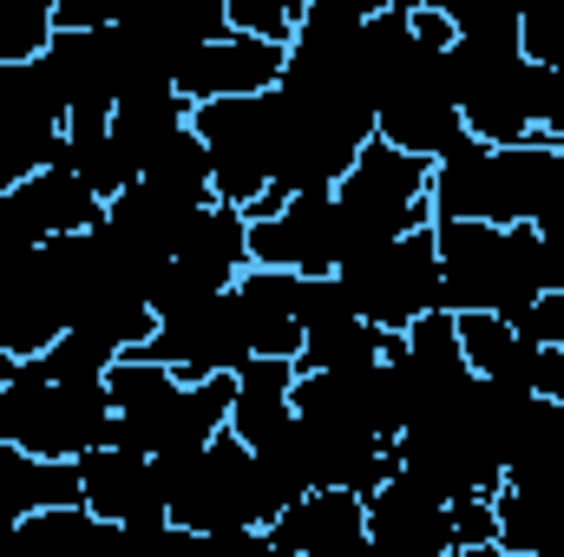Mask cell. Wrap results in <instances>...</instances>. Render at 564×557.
Masks as SVG:
<instances>
[{"label":"cell","mask_w":564,"mask_h":557,"mask_svg":"<svg viewBox=\"0 0 564 557\" xmlns=\"http://www.w3.org/2000/svg\"><path fill=\"white\" fill-rule=\"evenodd\" d=\"M512 321H519V335H525V341H539V348H564V288L532 295Z\"/></svg>","instance_id":"26"},{"label":"cell","mask_w":564,"mask_h":557,"mask_svg":"<svg viewBox=\"0 0 564 557\" xmlns=\"http://www.w3.org/2000/svg\"><path fill=\"white\" fill-rule=\"evenodd\" d=\"M33 361H40L46 374H59V381H106V368L119 361V348H112L106 335H93V328H59V341L40 348Z\"/></svg>","instance_id":"23"},{"label":"cell","mask_w":564,"mask_h":557,"mask_svg":"<svg viewBox=\"0 0 564 557\" xmlns=\"http://www.w3.org/2000/svg\"><path fill=\"white\" fill-rule=\"evenodd\" d=\"M289 66V46L263 40V33H217V40H197L184 59H177V92L197 106V99H250V92H270Z\"/></svg>","instance_id":"13"},{"label":"cell","mask_w":564,"mask_h":557,"mask_svg":"<svg viewBox=\"0 0 564 557\" xmlns=\"http://www.w3.org/2000/svg\"><path fill=\"white\" fill-rule=\"evenodd\" d=\"M73 466H79L86 505H93L119 538H158V532H171V512H164L158 459H151V452L126 446V439H106V446L79 452Z\"/></svg>","instance_id":"9"},{"label":"cell","mask_w":564,"mask_h":557,"mask_svg":"<svg viewBox=\"0 0 564 557\" xmlns=\"http://www.w3.org/2000/svg\"><path fill=\"white\" fill-rule=\"evenodd\" d=\"M335 210H341V263L401 230H421V223H433V157H414L375 132L341 171Z\"/></svg>","instance_id":"4"},{"label":"cell","mask_w":564,"mask_h":557,"mask_svg":"<svg viewBox=\"0 0 564 557\" xmlns=\"http://www.w3.org/2000/svg\"><path fill=\"white\" fill-rule=\"evenodd\" d=\"M295 7H308V0H295Z\"/></svg>","instance_id":"31"},{"label":"cell","mask_w":564,"mask_h":557,"mask_svg":"<svg viewBox=\"0 0 564 557\" xmlns=\"http://www.w3.org/2000/svg\"><path fill=\"white\" fill-rule=\"evenodd\" d=\"M381 7H394V0H308L302 13H308V20H335V26H361V20H375Z\"/></svg>","instance_id":"27"},{"label":"cell","mask_w":564,"mask_h":557,"mask_svg":"<svg viewBox=\"0 0 564 557\" xmlns=\"http://www.w3.org/2000/svg\"><path fill=\"white\" fill-rule=\"evenodd\" d=\"M263 545L282 557H368V499L348 485H308L263 525Z\"/></svg>","instance_id":"11"},{"label":"cell","mask_w":564,"mask_h":557,"mask_svg":"<svg viewBox=\"0 0 564 557\" xmlns=\"http://www.w3.org/2000/svg\"><path fill=\"white\" fill-rule=\"evenodd\" d=\"M440 250V308H492L519 315L532 295L564 288V243H552L539 223H479V217H433Z\"/></svg>","instance_id":"1"},{"label":"cell","mask_w":564,"mask_h":557,"mask_svg":"<svg viewBox=\"0 0 564 557\" xmlns=\"http://www.w3.org/2000/svg\"><path fill=\"white\" fill-rule=\"evenodd\" d=\"M106 394H112V439L139 446V452H184V446H204L217 426H230V394H237V374H204V381H184L177 368L164 361H144V354H119L106 368Z\"/></svg>","instance_id":"3"},{"label":"cell","mask_w":564,"mask_h":557,"mask_svg":"<svg viewBox=\"0 0 564 557\" xmlns=\"http://www.w3.org/2000/svg\"><path fill=\"white\" fill-rule=\"evenodd\" d=\"M191 132L210 151V190L217 204H257L270 190V106L263 92L250 99H197Z\"/></svg>","instance_id":"7"},{"label":"cell","mask_w":564,"mask_h":557,"mask_svg":"<svg viewBox=\"0 0 564 557\" xmlns=\"http://www.w3.org/2000/svg\"><path fill=\"white\" fill-rule=\"evenodd\" d=\"M20 361H26V354H7V348H0V387H7L13 374H20Z\"/></svg>","instance_id":"30"},{"label":"cell","mask_w":564,"mask_h":557,"mask_svg":"<svg viewBox=\"0 0 564 557\" xmlns=\"http://www.w3.org/2000/svg\"><path fill=\"white\" fill-rule=\"evenodd\" d=\"M158 492H164L171 532H197V538H217V545H263L270 512H263L257 459H250L243 433L217 426L204 446L158 452Z\"/></svg>","instance_id":"2"},{"label":"cell","mask_w":564,"mask_h":557,"mask_svg":"<svg viewBox=\"0 0 564 557\" xmlns=\"http://www.w3.org/2000/svg\"><path fill=\"white\" fill-rule=\"evenodd\" d=\"M171 263L191 282H204V288H230V282L250 270V217L237 204H217V197L197 204L191 223L171 243Z\"/></svg>","instance_id":"16"},{"label":"cell","mask_w":564,"mask_h":557,"mask_svg":"<svg viewBox=\"0 0 564 557\" xmlns=\"http://www.w3.org/2000/svg\"><path fill=\"white\" fill-rule=\"evenodd\" d=\"M0 204H7V217L33 237V243H46V237H66V230H93V223H106V197L66 164V157H53V164H40V171H26L20 184H7L0 190Z\"/></svg>","instance_id":"14"},{"label":"cell","mask_w":564,"mask_h":557,"mask_svg":"<svg viewBox=\"0 0 564 557\" xmlns=\"http://www.w3.org/2000/svg\"><path fill=\"white\" fill-rule=\"evenodd\" d=\"M177 125H191V99L177 92V86H158V92H132V99H119L112 106V132L126 144V157L144 171V157L158 151V144L171 139Z\"/></svg>","instance_id":"21"},{"label":"cell","mask_w":564,"mask_h":557,"mask_svg":"<svg viewBox=\"0 0 564 557\" xmlns=\"http://www.w3.org/2000/svg\"><path fill=\"white\" fill-rule=\"evenodd\" d=\"M59 26H112L119 20V0H53Z\"/></svg>","instance_id":"28"},{"label":"cell","mask_w":564,"mask_h":557,"mask_svg":"<svg viewBox=\"0 0 564 557\" xmlns=\"http://www.w3.org/2000/svg\"><path fill=\"white\" fill-rule=\"evenodd\" d=\"M459 348H466V368H473L479 381L532 387V374H539V341H525L512 315H492V308H459Z\"/></svg>","instance_id":"17"},{"label":"cell","mask_w":564,"mask_h":557,"mask_svg":"<svg viewBox=\"0 0 564 557\" xmlns=\"http://www.w3.org/2000/svg\"><path fill=\"white\" fill-rule=\"evenodd\" d=\"M224 13H230V33H263V40H295V20H302V7L295 0H224Z\"/></svg>","instance_id":"25"},{"label":"cell","mask_w":564,"mask_h":557,"mask_svg":"<svg viewBox=\"0 0 564 557\" xmlns=\"http://www.w3.org/2000/svg\"><path fill=\"white\" fill-rule=\"evenodd\" d=\"M59 157H66L99 197H119V190L139 177V164L126 157V144L112 132V112H66V144H59Z\"/></svg>","instance_id":"19"},{"label":"cell","mask_w":564,"mask_h":557,"mask_svg":"<svg viewBox=\"0 0 564 557\" xmlns=\"http://www.w3.org/2000/svg\"><path fill=\"white\" fill-rule=\"evenodd\" d=\"M289 419H295V361H289V354H250V361L237 368L230 433H243V439L257 446V439H270Z\"/></svg>","instance_id":"18"},{"label":"cell","mask_w":564,"mask_h":557,"mask_svg":"<svg viewBox=\"0 0 564 557\" xmlns=\"http://www.w3.org/2000/svg\"><path fill=\"white\" fill-rule=\"evenodd\" d=\"M552 243H564V171L552 177V190H545V204H539V217H532Z\"/></svg>","instance_id":"29"},{"label":"cell","mask_w":564,"mask_h":557,"mask_svg":"<svg viewBox=\"0 0 564 557\" xmlns=\"http://www.w3.org/2000/svg\"><path fill=\"white\" fill-rule=\"evenodd\" d=\"M59 33L53 0H0V59H40Z\"/></svg>","instance_id":"24"},{"label":"cell","mask_w":564,"mask_h":557,"mask_svg":"<svg viewBox=\"0 0 564 557\" xmlns=\"http://www.w3.org/2000/svg\"><path fill=\"white\" fill-rule=\"evenodd\" d=\"M0 439L40 459H79L112 439V394L106 381H59L40 361H20V374L0 387Z\"/></svg>","instance_id":"5"},{"label":"cell","mask_w":564,"mask_h":557,"mask_svg":"<svg viewBox=\"0 0 564 557\" xmlns=\"http://www.w3.org/2000/svg\"><path fill=\"white\" fill-rule=\"evenodd\" d=\"M144 361H164L177 368L184 381H204V374H237L250 361L243 335H237V315H230V288H210L197 302H177L158 315V328L144 335V348H132Z\"/></svg>","instance_id":"8"},{"label":"cell","mask_w":564,"mask_h":557,"mask_svg":"<svg viewBox=\"0 0 564 557\" xmlns=\"http://www.w3.org/2000/svg\"><path fill=\"white\" fill-rule=\"evenodd\" d=\"M230 315L250 354H289L302 348V315H295V270H270L250 263L243 276L230 282Z\"/></svg>","instance_id":"15"},{"label":"cell","mask_w":564,"mask_h":557,"mask_svg":"<svg viewBox=\"0 0 564 557\" xmlns=\"http://www.w3.org/2000/svg\"><path fill=\"white\" fill-rule=\"evenodd\" d=\"M394 341H401V335H388L381 321H368V315H341V321H322V328L302 335L295 368H375Z\"/></svg>","instance_id":"20"},{"label":"cell","mask_w":564,"mask_h":557,"mask_svg":"<svg viewBox=\"0 0 564 557\" xmlns=\"http://www.w3.org/2000/svg\"><path fill=\"white\" fill-rule=\"evenodd\" d=\"M250 263L302 270V276L341 270V210H335V190H302V197H282V210L250 217Z\"/></svg>","instance_id":"10"},{"label":"cell","mask_w":564,"mask_h":557,"mask_svg":"<svg viewBox=\"0 0 564 557\" xmlns=\"http://www.w3.org/2000/svg\"><path fill=\"white\" fill-rule=\"evenodd\" d=\"M368 538L388 557H453V505L426 479L394 466L368 492Z\"/></svg>","instance_id":"12"},{"label":"cell","mask_w":564,"mask_h":557,"mask_svg":"<svg viewBox=\"0 0 564 557\" xmlns=\"http://www.w3.org/2000/svg\"><path fill=\"white\" fill-rule=\"evenodd\" d=\"M341 282L355 288V308H361L368 321H381L388 335H401L414 315L440 308V295H446V282H440V250H433V223L401 230V237H388V243L348 256V263H341Z\"/></svg>","instance_id":"6"},{"label":"cell","mask_w":564,"mask_h":557,"mask_svg":"<svg viewBox=\"0 0 564 557\" xmlns=\"http://www.w3.org/2000/svg\"><path fill=\"white\" fill-rule=\"evenodd\" d=\"M139 177L158 184V190H171V197H184V204H210V197H217V190H210V151H204V139H197L191 125H177L171 139L158 144V151L144 157Z\"/></svg>","instance_id":"22"}]
</instances>
